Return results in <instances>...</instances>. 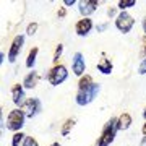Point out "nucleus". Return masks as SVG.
I'll use <instances>...</instances> for the list:
<instances>
[{
  "mask_svg": "<svg viewBox=\"0 0 146 146\" xmlns=\"http://www.w3.org/2000/svg\"><path fill=\"white\" fill-rule=\"evenodd\" d=\"M99 89H101V86L98 83H93L91 86H88V88H84V89H78L76 98H75L76 104L78 106L91 104V102L96 99V96H98V93H99Z\"/></svg>",
  "mask_w": 146,
  "mask_h": 146,
  "instance_id": "nucleus-1",
  "label": "nucleus"
},
{
  "mask_svg": "<svg viewBox=\"0 0 146 146\" xmlns=\"http://www.w3.org/2000/svg\"><path fill=\"white\" fill-rule=\"evenodd\" d=\"M117 131H119V128H117V119H110L104 125V128H102V133H101L99 140H98V146H110V143L114 141Z\"/></svg>",
  "mask_w": 146,
  "mask_h": 146,
  "instance_id": "nucleus-2",
  "label": "nucleus"
},
{
  "mask_svg": "<svg viewBox=\"0 0 146 146\" xmlns=\"http://www.w3.org/2000/svg\"><path fill=\"white\" fill-rule=\"evenodd\" d=\"M25 119H26V115H25V112L21 109L11 110L8 114V117H7V128L18 133L23 128V125H25Z\"/></svg>",
  "mask_w": 146,
  "mask_h": 146,
  "instance_id": "nucleus-3",
  "label": "nucleus"
},
{
  "mask_svg": "<svg viewBox=\"0 0 146 146\" xmlns=\"http://www.w3.org/2000/svg\"><path fill=\"white\" fill-rule=\"evenodd\" d=\"M67 78H68V72H67V67H63V65H54L52 70L47 75V80L52 86L62 84Z\"/></svg>",
  "mask_w": 146,
  "mask_h": 146,
  "instance_id": "nucleus-4",
  "label": "nucleus"
},
{
  "mask_svg": "<svg viewBox=\"0 0 146 146\" xmlns=\"http://www.w3.org/2000/svg\"><path fill=\"white\" fill-rule=\"evenodd\" d=\"M133 25H135V20H133V16L128 15L127 11L119 13L117 18H115V28H117L120 33H123V34L130 33V29L133 28Z\"/></svg>",
  "mask_w": 146,
  "mask_h": 146,
  "instance_id": "nucleus-5",
  "label": "nucleus"
},
{
  "mask_svg": "<svg viewBox=\"0 0 146 146\" xmlns=\"http://www.w3.org/2000/svg\"><path fill=\"white\" fill-rule=\"evenodd\" d=\"M21 110L25 112V115H26L28 119H33V117H36L42 110V104L37 98H31V99H26V102L23 104Z\"/></svg>",
  "mask_w": 146,
  "mask_h": 146,
  "instance_id": "nucleus-6",
  "label": "nucleus"
},
{
  "mask_svg": "<svg viewBox=\"0 0 146 146\" xmlns=\"http://www.w3.org/2000/svg\"><path fill=\"white\" fill-rule=\"evenodd\" d=\"M23 44H25V36L23 34H18V36L11 41V47L8 50V62L13 63L16 60V57L20 55L21 49H23Z\"/></svg>",
  "mask_w": 146,
  "mask_h": 146,
  "instance_id": "nucleus-7",
  "label": "nucleus"
},
{
  "mask_svg": "<svg viewBox=\"0 0 146 146\" xmlns=\"http://www.w3.org/2000/svg\"><path fill=\"white\" fill-rule=\"evenodd\" d=\"M72 70L76 76H83L84 70H86V63H84V57L81 52H76L73 55V60H72Z\"/></svg>",
  "mask_w": 146,
  "mask_h": 146,
  "instance_id": "nucleus-8",
  "label": "nucleus"
},
{
  "mask_svg": "<svg viewBox=\"0 0 146 146\" xmlns=\"http://www.w3.org/2000/svg\"><path fill=\"white\" fill-rule=\"evenodd\" d=\"M98 5H99V2H96V0H83L78 3V10L83 15V18H89L91 13L98 10Z\"/></svg>",
  "mask_w": 146,
  "mask_h": 146,
  "instance_id": "nucleus-9",
  "label": "nucleus"
},
{
  "mask_svg": "<svg viewBox=\"0 0 146 146\" xmlns=\"http://www.w3.org/2000/svg\"><path fill=\"white\" fill-rule=\"evenodd\" d=\"M11 99L15 102V106L18 107H23V104L26 102L25 99V88H23V84H15L13 88H11Z\"/></svg>",
  "mask_w": 146,
  "mask_h": 146,
  "instance_id": "nucleus-10",
  "label": "nucleus"
},
{
  "mask_svg": "<svg viewBox=\"0 0 146 146\" xmlns=\"http://www.w3.org/2000/svg\"><path fill=\"white\" fill-rule=\"evenodd\" d=\"M91 29H93V21H91V18H81V20L76 23V26H75V31H76V34L78 36H88L89 33H91Z\"/></svg>",
  "mask_w": 146,
  "mask_h": 146,
  "instance_id": "nucleus-11",
  "label": "nucleus"
},
{
  "mask_svg": "<svg viewBox=\"0 0 146 146\" xmlns=\"http://www.w3.org/2000/svg\"><path fill=\"white\" fill-rule=\"evenodd\" d=\"M37 80H39V73L37 72H29L25 76V80H23V88L25 89H33V88H36V84H37Z\"/></svg>",
  "mask_w": 146,
  "mask_h": 146,
  "instance_id": "nucleus-12",
  "label": "nucleus"
},
{
  "mask_svg": "<svg viewBox=\"0 0 146 146\" xmlns=\"http://www.w3.org/2000/svg\"><path fill=\"white\" fill-rule=\"evenodd\" d=\"M130 125H131V115L123 112V114L117 119V128H119V130H128Z\"/></svg>",
  "mask_w": 146,
  "mask_h": 146,
  "instance_id": "nucleus-13",
  "label": "nucleus"
},
{
  "mask_svg": "<svg viewBox=\"0 0 146 146\" xmlns=\"http://www.w3.org/2000/svg\"><path fill=\"white\" fill-rule=\"evenodd\" d=\"M98 70H99L102 75H110L112 70H114V65H112V62H110L109 58L104 57L99 63H98Z\"/></svg>",
  "mask_w": 146,
  "mask_h": 146,
  "instance_id": "nucleus-14",
  "label": "nucleus"
},
{
  "mask_svg": "<svg viewBox=\"0 0 146 146\" xmlns=\"http://www.w3.org/2000/svg\"><path fill=\"white\" fill-rule=\"evenodd\" d=\"M37 52H39V49L37 47H33L29 54H28V58H26V67L28 68H33L34 67V63H36V57H37Z\"/></svg>",
  "mask_w": 146,
  "mask_h": 146,
  "instance_id": "nucleus-15",
  "label": "nucleus"
},
{
  "mask_svg": "<svg viewBox=\"0 0 146 146\" xmlns=\"http://www.w3.org/2000/svg\"><path fill=\"white\" fill-rule=\"evenodd\" d=\"M25 140H26V135L21 133V131H18V133H15L13 138H11V146H23Z\"/></svg>",
  "mask_w": 146,
  "mask_h": 146,
  "instance_id": "nucleus-16",
  "label": "nucleus"
},
{
  "mask_svg": "<svg viewBox=\"0 0 146 146\" xmlns=\"http://www.w3.org/2000/svg\"><path fill=\"white\" fill-rule=\"evenodd\" d=\"M94 81L93 78L89 76V75H84V76H81V80L78 81V89H84V88H88V86H91Z\"/></svg>",
  "mask_w": 146,
  "mask_h": 146,
  "instance_id": "nucleus-17",
  "label": "nucleus"
},
{
  "mask_svg": "<svg viewBox=\"0 0 146 146\" xmlns=\"http://www.w3.org/2000/svg\"><path fill=\"white\" fill-rule=\"evenodd\" d=\"M136 2L135 0H120L119 3H117V7H119L122 11H125L127 8H130V7H135Z\"/></svg>",
  "mask_w": 146,
  "mask_h": 146,
  "instance_id": "nucleus-18",
  "label": "nucleus"
},
{
  "mask_svg": "<svg viewBox=\"0 0 146 146\" xmlns=\"http://www.w3.org/2000/svg\"><path fill=\"white\" fill-rule=\"evenodd\" d=\"M73 125H75V120H73V119H68L67 122L63 123V127H62V135L67 136L68 133H70V130L73 128Z\"/></svg>",
  "mask_w": 146,
  "mask_h": 146,
  "instance_id": "nucleus-19",
  "label": "nucleus"
},
{
  "mask_svg": "<svg viewBox=\"0 0 146 146\" xmlns=\"http://www.w3.org/2000/svg\"><path fill=\"white\" fill-rule=\"evenodd\" d=\"M36 31H37V23H29L26 28V34L28 36H34Z\"/></svg>",
  "mask_w": 146,
  "mask_h": 146,
  "instance_id": "nucleus-20",
  "label": "nucleus"
},
{
  "mask_svg": "<svg viewBox=\"0 0 146 146\" xmlns=\"http://www.w3.org/2000/svg\"><path fill=\"white\" fill-rule=\"evenodd\" d=\"M62 52H63V46L62 44H58L57 49H55V52H54V63H55V65H57V62H58V58H60V55H62Z\"/></svg>",
  "mask_w": 146,
  "mask_h": 146,
  "instance_id": "nucleus-21",
  "label": "nucleus"
},
{
  "mask_svg": "<svg viewBox=\"0 0 146 146\" xmlns=\"http://www.w3.org/2000/svg\"><path fill=\"white\" fill-rule=\"evenodd\" d=\"M23 146H39V145H37V141L34 140V138H31V136H26V140H25Z\"/></svg>",
  "mask_w": 146,
  "mask_h": 146,
  "instance_id": "nucleus-22",
  "label": "nucleus"
},
{
  "mask_svg": "<svg viewBox=\"0 0 146 146\" xmlns=\"http://www.w3.org/2000/svg\"><path fill=\"white\" fill-rule=\"evenodd\" d=\"M138 73H140V75H146V58L141 60L140 67H138Z\"/></svg>",
  "mask_w": 146,
  "mask_h": 146,
  "instance_id": "nucleus-23",
  "label": "nucleus"
},
{
  "mask_svg": "<svg viewBox=\"0 0 146 146\" xmlns=\"http://www.w3.org/2000/svg\"><path fill=\"white\" fill-rule=\"evenodd\" d=\"M141 46H143V49H141V52H140V55L143 58H146V36L141 39Z\"/></svg>",
  "mask_w": 146,
  "mask_h": 146,
  "instance_id": "nucleus-24",
  "label": "nucleus"
},
{
  "mask_svg": "<svg viewBox=\"0 0 146 146\" xmlns=\"http://www.w3.org/2000/svg\"><path fill=\"white\" fill-rule=\"evenodd\" d=\"M63 3H65V5H75V0H65V2H63Z\"/></svg>",
  "mask_w": 146,
  "mask_h": 146,
  "instance_id": "nucleus-25",
  "label": "nucleus"
},
{
  "mask_svg": "<svg viewBox=\"0 0 146 146\" xmlns=\"http://www.w3.org/2000/svg\"><path fill=\"white\" fill-rule=\"evenodd\" d=\"M106 28H107V25H101V26H98V31H104Z\"/></svg>",
  "mask_w": 146,
  "mask_h": 146,
  "instance_id": "nucleus-26",
  "label": "nucleus"
},
{
  "mask_svg": "<svg viewBox=\"0 0 146 146\" xmlns=\"http://www.w3.org/2000/svg\"><path fill=\"white\" fill-rule=\"evenodd\" d=\"M143 31H145V34H146V16H145V20H143Z\"/></svg>",
  "mask_w": 146,
  "mask_h": 146,
  "instance_id": "nucleus-27",
  "label": "nucleus"
},
{
  "mask_svg": "<svg viewBox=\"0 0 146 146\" xmlns=\"http://www.w3.org/2000/svg\"><path fill=\"white\" fill-rule=\"evenodd\" d=\"M141 131H143V135L146 136V123H145V125H143V128H141Z\"/></svg>",
  "mask_w": 146,
  "mask_h": 146,
  "instance_id": "nucleus-28",
  "label": "nucleus"
},
{
  "mask_svg": "<svg viewBox=\"0 0 146 146\" xmlns=\"http://www.w3.org/2000/svg\"><path fill=\"white\" fill-rule=\"evenodd\" d=\"M143 117H145V120H146V109H145V112H143Z\"/></svg>",
  "mask_w": 146,
  "mask_h": 146,
  "instance_id": "nucleus-29",
  "label": "nucleus"
},
{
  "mask_svg": "<svg viewBox=\"0 0 146 146\" xmlns=\"http://www.w3.org/2000/svg\"><path fill=\"white\" fill-rule=\"evenodd\" d=\"M50 146H60V145H58V143H54V145H50Z\"/></svg>",
  "mask_w": 146,
  "mask_h": 146,
  "instance_id": "nucleus-30",
  "label": "nucleus"
}]
</instances>
